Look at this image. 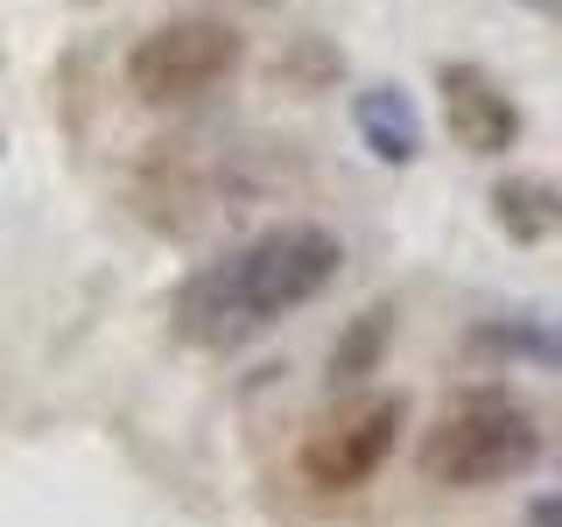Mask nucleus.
Here are the masks:
<instances>
[{
  "instance_id": "1",
  "label": "nucleus",
  "mask_w": 562,
  "mask_h": 527,
  "mask_svg": "<svg viewBox=\"0 0 562 527\" xmlns=\"http://www.w3.org/2000/svg\"><path fill=\"white\" fill-rule=\"evenodd\" d=\"M338 268H345L338 233H324V225H268L233 254L204 260L169 295V330L190 351H239L260 330H274L281 316L316 303L338 281Z\"/></svg>"
},
{
  "instance_id": "2",
  "label": "nucleus",
  "mask_w": 562,
  "mask_h": 527,
  "mask_svg": "<svg viewBox=\"0 0 562 527\" xmlns=\"http://www.w3.org/2000/svg\"><path fill=\"white\" fill-rule=\"evenodd\" d=\"M535 457H541L535 415H527L514 394H499V386L443 401V415H436L429 429H422V444H415L422 479L443 485V492L506 485V479H520V471H535Z\"/></svg>"
},
{
  "instance_id": "3",
  "label": "nucleus",
  "mask_w": 562,
  "mask_h": 527,
  "mask_svg": "<svg viewBox=\"0 0 562 527\" xmlns=\"http://www.w3.org/2000/svg\"><path fill=\"white\" fill-rule=\"evenodd\" d=\"M246 64V35L218 14H183V22L148 29L127 49V92L140 105H198L204 92H218L225 78Z\"/></svg>"
},
{
  "instance_id": "4",
  "label": "nucleus",
  "mask_w": 562,
  "mask_h": 527,
  "mask_svg": "<svg viewBox=\"0 0 562 527\" xmlns=\"http://www.w3.org/2000/svg\"><path fill=\"white\" fill-rule=\"evenodd\" d=\"M401 429H408V401L401 394H351L303 436L295 464H303V479L316 492H359V485L380 479V464L394 457Z\"/></svg>"
},
{
  "instance_id": "5",
  "label": "nucleus",
  "mask_w": 562,
  "mask_h": 527,
  "mask_svg": "<svg viewBox=\"0 0 562 527\" xmlns=\"http://www.w3.org/2000/svg\"><path fill=\"white\" fill-rule=\"evenodd\" d=\"M436 92H443V127L464 155H506L520 141V105L485 64H443Z\"/></svg>"
},
{
  "instance_id": "6",
  "label": "nucleus",
  "mask_w": 562,
  "mask_h": 527,
  "mask_svg": "<svg viewBox=\"0 0 562 527\" xmlns=\"http://www.w3.org/2000/svg\"><path fill=\"white\" fill-rule=\"evenodd\" d=\"M351 127H359V141L373 148V162L386 169H408L422 155V120L401 85H366L359 99H351Z\"/></svg>"
},
{
  "instance_id": "7",
  "label": "nucleus",
  "mask_w": 562,
  "mask_h": 527,
  "mask_svg": "<svg viewBox=\"0 0 562 527\" xmlns=\"http://www.w3.org/2000/svg\"><path fill=\"white\" fill-rule=\"evenodd\" d=\"M471 359H499V366H541V373H562V324L549 316H485V324L464 330Z\"/></svg>"
},
{
  "instance_id": "8",
  "label": "nucleus",
  "mask_w": 562,
  "mask_h": 527,
  "mask_svg": "<svg viewBox=\"0 0 562 527\" xmlns=\"http://www.w3.org/2000/svg\"><path fill=\"white\" fill-rule=\"evenodd\" d=\"M492 225L514 246H541L562 233V183L549 176H499L492 183Z\"/></svg>"
},
{
  "instance_id": "9",
  "label": "nucleus",
  "mask_w": 562,
  "mask_h": 527,
  "mask_svg": "<svg viewBox=\"0 0 562 527\" xmlns=\"http://www.w3.org/2000/svg\"><path fill=\"white\" fill-rule=\"evenodd\" d=\"M386 345H394V303H366L338 330V345H330V386H351V394H359V386L380 373Z\"/></svg>"
},
{
  "instance_id": "10",
  "label": "nucleus",
  "mask_w": 562,
  "mask_h": 527,
  "mask_svg": "<svg viewBox=\"0 0 562 527\" xmlns=\"http://www.w3.org/2000/svg\"><path fill=\"white\" fill-rule=\"evenodd\" d=\"M527 527H562V492H541V500L527 506Z\"/></svg>"
},
{
  "instance_id": "11",
  "label": "nucleus",
  "mask_w": 562,
  "mask_h": 527,
  "mask_svg": "<svg viewBox=\"0 0 562 527\" xmlns=\"http://www.w3.org/2000/svg\"><path fill=\"white\" fill-rule=\"evenodd\" d=\"M520 8H535L541 22H562V0H520Z\"/></svg>"
}]
</instances>
